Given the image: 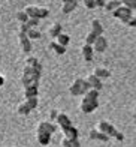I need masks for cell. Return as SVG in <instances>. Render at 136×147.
Segmentation results:
<instances>
[{"mask_svg": "<svg viewBox=\"0 0 136 147\" xmlns=\"http://www.w3.org/2000/svg\"><path fill=\"white\" fill-rule=\"evenodd\" d=\"M17 20L19 21V24H25V23L30 20V17L27 15L25 11H18V12H17Z\"/></svg>", "mask_w": 136, "mask_h": 147, "instance_id": "obj_27", "label": "cell"}, {"mask_svg": "<svg viewBox=\"0 0 136 147\" xmlns=\"http://www.w3.org/2000/svg\"><path fill=\"white\" fill-rule=\"evenodd\" d=\"M76 6H78L76 0H72V2L63 3L62 5V12H63V14H70V12H73L75 9H76Z\"/></svg>", "mask_w": 136, "mask_h": 147, "instance_id": "obj_18", "label": "cell"}, {"mask_svg": "<svg viewBox=\"0 0 136 147\" xmlns=\"http://www.w3.org/2000/svg\"><path fill=\"white\" fill-rule=\"evenodd\" d=\"M40 74H42V69L24 66L23 75H21V84H23V87L24 89H30V87H38L39 89Z\"/></svg>", "mask_w": 136, "mask_h": 147, "instance_id": "obj_1", "label": "cell"}, {"mask_svg": "<svg viewBox=\"0 0 136 147\" xmlns=\"http://www.w3.org/2000/svg\"><path fill=\"white\" fill-rule=\"evenodd\" d=\"M127 26H130V27H136V17H132L130 20H129Z\"/></svg>", "mask_w": 136, "mask_h": 147, "instance_id": "obj_37", "label": "cell"}, {"mask_svg": "<svg viewBox=\"0 0 136 147\" xmlns=\"http://www.w3.org/2000/svg\"><path fill=\"white\" fill-rule=\"evenodd\" d=\"M50 50H52L54 53H57L58 56H62V54H64V53H66V47L60 45L57 41H51L50 42Z\"/></svg>", "mask_w": 136, "mask_h": 147, "instance_id": "obj_19", "label": "cell"}, {"mask_svg": "<svg viewBox=\"0 0 136 147\" xmlns=\"http://www.w3.org/2000/svg\"><path fill=\"white\" fill-rule=\"evenodd\" d=\"M84 6L87 9H94L96 8V0H87V2H84Z\"/></svg>", "mask_w": 136, "mask_h": 147, "instance_id": "obj_33", "label": "cell"}, {"mask_svg": "<svg viewBox=\"0 0 136 147\" xmlns=\"http://www.w3.org/2000/svg\"><path fill=\"white\" fill-rule=\"evenodd\" d=\"M85 80L88 81V84H90V87H91V89H96V90H99V92H100V89L103 87V84H102V80H100L99 77H96L94 74L88 75Z\"/></svg>", "mask_w": 136, "mask_h": 147, "instance_id": "obj_13", "label": "cell"}, {"mask_svg": "<svg viewBox=\"0 0 136 147\" xmlns=\"http://www.w3.org/2000/svg\"><path fill=\"white\" fill-rule=\"evenodd\" d=\"M90 84H88V81L85 78H76L75 81L70 84L69 87V92L72 96H84L85 93L90 90Z\"/></svg>", "mask_w": 136, "mask_h": 147, "instance_id": "obj_3", "label": "cell"}, {"mask_svg": "<svg viewBox=\"0 0 136 147\" xmlns=\"http://www.w3.org/2000/svg\"><path fill=\"white\" fill-rule=\"evenodd\" d=\"M39 21H40V20H38V18H30V20H29V21H27L25 24L29 26L30 29H38V26H39Z\"/></svg>", "mask_w": 136, "mask_h": 147, "instance_id": "obj_32", "label": "cell"}, {"mask_svg": "<svg viewBox=\"0 0 136 147\" xmlns=\"http://www.w3.org/2000/svg\"><path fill=\"white\" fill-rule=\"evenodd\" d=\"M62 132H63L64 138H69V140H78V135H79V132H78V129L75 128V126H70V128H67V129H64Z\"/></svg>", "mask_w": 136, "mask_h": 147, "instance_id": "obj_17", "label": "cell"}, {"mask_svg": "<svg viewBox=\"0 0 136 147\" xmlns=\"http://www.w3.org/2000/svg\"><path fill=\"white\" fill-rule=\"evenodd\" d=\"M106 2L105 0H96V8H105Z\"/></svg>", "mask_w": 136, "mask_h": 147, "instance_id": "obj_36", "label": "cell"}, {"mask_svg": "<svg viewBox=\"0 0 136 147\" xmlns=\"http://www.w3.org/2000/svg\"><path fill=\"white\" fill-rule=\"evenodd\" d=\"M25 66H30V68H36V69H42V65H40V62L35 57V56H31V54H29L25 57Z\"/></svg>", "mask_w": 136, "mask_h": 147, "instance_id": "obj_16", "label": "cell"}, {"mask_svg": "<svg viewBox=\"0 0 136 147\" xmlns=\"http://www.w3.org/2000/svg\"><path fill=\"white\" fill-rule=\"evenodd\" d=\"M112 15L117 18V20H120V21H123L124 24H127L129 23V20H130L133 15H132V9L130 8H127V6H120L118 9H115L114 12H112Z\"/></svg>", "mask_w": 136, "mask_h": 147, "instance_id": "obj_6", "label": "cell"}, {"mask_svg": "<svg viewBox=\"0 0 136 147\" xmlns=\"http://www.w3.org/2000/svg\"><path fill=\"white\" fill-rule=\"evenodd\" d=\"M54 41H57L60 45H63V47H67L70 42V36L69 35H66V33H62V35H58Z\"/></svg>", "mask_w": 136, "mask_h": 147, "instance_id": "obj_25", "label": "cell"}, {"mask_svg": "<svg viewBox=\"0 0 136 147\" xmlns=\"http://www.w3.org/2000/svg\"><path fill=\"white\" fill-rule=\"evenodd\" d=\"M23 95H24V99H31V98H38V95H39V89H38V87H30V89H24Z\"/></svg>", "mask_w": 136, "mask_h": 147, "instance_id": "obj_22", "label": "cell"}, {"mask_svg": "<svg viewBox=\"0 0 136 147\" xmlns=\"http://www.w3.org/2000/svg\"><path fill=\"white\" fill-rule=\"evenodd\" d=\"M99 107V99H88L82 96V101L79 104V111L82 113H93Z\"/></svg>", "mask_w": 136, "mask_h": 147, "instance_id": "obj_7", "label": "cell"}, {"mask_svg": "<svg viewBox=\"0 0 136 147\" xmlns=\"http://www.w3.org/2000/svg\"><path fill=\"white\" fill-rule=\"evenodd\" d=\"M120 6H123V3H121L120 0H109V2H106L105 9H106V11H109V12H114L115 9H118Z\"/></svg>", "mask_w": 136, "mask_h": 147, "instance_id": "obj_23", "label": "cell"}, {"mask_svg": "<svg viewBox=\"0 0 136 147\" xmlns=\"http://www.w3.org/2000/svg\"><path fill=\"white\" fill-rule=\"evenodd\" d=\"M56 123L58 125L60 131H64V129H67V128H70V126H73L72 122H70V119L67 117L64 113H60L58 117H57V120H56Z\"/></svg>", "mask_w": 136, "mask_h": 147, "instance_id": "obj_10", "label": "cell"}, {"mask_svg": "<svg viewBox=\"0 0 136 147\" xmlns=\"http://www.w3.org/2000/svg\"><path fill=\"white\" fill-rule=\"evenodd\" d=\"M62 146H63V147H81V143H79V140L63 138V140H62Z\"/></svg>", "mask_w": 136, "mask_h": 147, "instance_id": "obj_26", "label": "cell"}, {"mask_svg": "<svg viewBox=\"0 0 136 147\" xmlns=\"http://www.w3.org/2000/svg\"><path fill=\"white\" fill-rule=\"evenodd\" d=\"M24 11L27 12V15H29L30 18H38V20L46 18V17L50 15V9H48V8H42V6H35V5L25 6Z\"/></svg>", "mask_w": 136, "mask_h": 147, "instance_id": "obj_4", "label": "cell"}, {"mask_svg": "<svg viewBox=\"0 0 136 147\" xmlns=\"http://www.w3.org/2000/svg\"><path fill=\"white\" fill-rule=\"evenodd\" d=\"M97 129L100 132L106 134L108 137H114L117 141H123V140H124L123 132H120L118 129H115L114 125H111L109 122H106V120H100V122L97 123Z\"/></svg>", "mask_w": 136, "mask_h": 147, "instance_id": "obj_2", "label": "cell"}, {"mask_svg": "<svg viewBox=\"0 0 136 147\" xmlns=\"http://www.w3.org/2000/svg\"><path fill=\"white\" fill-rule=\"evenodd\" d=\"M88 137L91 140H99V141H109V138H111V137H108L106 134L100 132L99 129H91L90 134H88Z\"/></svg>", "mask_w": 136, "mask_h": 147, "instance_id": "obj_14", "label": "cell"}, {"mask_svg": "<svg viewBox=\"0 0 136 147\" xmlns=\"http://www.w3.org/2000/svg\"><path fill=\"white\" fill-rule=\"evenodd\" d=\"M135 111H136V108H135Z\"/></svg>", "mask_w": 136, "mask_h": 147, "instance_id": "obj_41", "label": "cell"}, {"mask_svg": "<svg viewBox=\"0 0 136 147\" xmlns=\"http://www.w3.org/2000/svg\"><path fill=\"white\" fill-rule=\"evenodd\" d=\"M103 26H102V23L99 21V20H93L91 21V32H94L96 35H99V36H102L103 35Z\"/></svg>", "mask_w": 136, "mask_h": 147, "instance_id": "obj_21", "label": "cell"}, {"mask_svg": "<svg viewBox=\"0 0 136 147\" xmlns=\"http://www.w3.org/2000/svg\"><path fill=\"white\" fill-rule=\"evenodd\" d=\"M36 132H46V134H56L57 132V125H54L52 122H39Z\"/></svg>", "mask_w": 136, "mask_h": 147, "instance_id": "obj_9", "label": "cell"}, {"mask_svg": "<svg viewBox=\"0 0 136 147\" xmlns=\"http://www.w3.org/2000/svg\"><path fill=\"white\" fill-rule=\"evenodd\" d=\"M99 38V35H96L94 32H88V35L85 36V44H88V45H94V42H96V39Z\"/></svg>", "mask_w": 136, "mask_h": 147, "instance_id": "obj_28", "label": "cell"}, {"mask_svg": "<svg viewBox=\"0 0 136 147\" xmlns=\"http://www.w3.org/2000/svg\"><path fill=\"white\" fill-rule=\"evenodd\" d=\"M36 137H38V143L40 146H48L51 143V134H46V132H36Z\"/></svg>", "mask_w": 136, "mask_h": 147, "instance_id": "obj_15", "label": "cell"}, {"mask_svg": "<svg viewBox=\"0 0 136 147\" xmlns=\"http://www.w3.org/2000/svg\"><path fill=\"white\" fill-rule=\"evenodd\" d=\"M121 3H123L124 6H127V8H130L132 11L136 9V0H120Z\"/></svg>", "mask_w": 136, "mask_h": 147, "instance_id": "obj_31", "label": "cell"}, {"mask_svg": "<svg viewBox=\"0 0 136 147\" xmlns=\"http://www.w3.org/2000/svg\"><path fill=\"white\" fill-rule=\"evenodd\" d=\"M63 3H67V2H72V0H62Z\"/></svg>", "mask_w": 136, "mask_h": 147, "instance_id": "obj_39", "label": "cell"}, {"mask_svg": "<svg viewBox=\"0 0 136 147\" xmlns=\"http://www.w3.org/2000/svg\"><path fill=\"white\" fill-rule=\"evenodd\" d=\"M81 53H82V57L85 62H91L93 57H94V48L93 45H88V44H84L81 47Z\"/></svg>", "mask_w": 136, "mask_h": 147, "instance_id": "obj_11", "label": "cell"}, {"mask_svg": "<svg viewBox=\"0 0 136 147\" xmlns=\"http://www.w3.org/2000/svg\"><path fill=\"white\" fill-rule=\"evenodd\" d=\"M93 74H94L96 77H99L100 80H102V78H108V77H111V72L108 71L106 68H96Z\"/></svg>", "mask_w": 136, "mask_h": 147, "instance_id": "obj_24", "label": "cell"}, {"mask_svg": "<svg viewBox=\"0 0 136 147\" xmlns=\"http://www.w3.org/2000/svg\"><path fill=\"white\" fill-rule=\"evenodd\" d=\"M29 30H30V27L27 24H19V32L21 33H29Z\"/></svg>", "mask_w": 136, "mask_h": 147, "instance_id": "obj_35", "label": "cell"}, {"mask_svg": "<svg viewBox=\"0 0 136 147\" xmlns=\"http://www.w3.org/2000/svg\"><path fill=\"white\" fill-rule=\"evenodd\" d=\"M84 98H88V99H99V90H96V89H90L85 95H84Z\"/></svg>", "mask_w": 136, "mask_h": 147, "instance_id": "obj_30", "label": "cell"}, {"mask_svg": "<svg viewBox=\"0 0 136 147\" xmlns=\"http://www.w3.org/2000/svg\"><path fill=\"white\" fill-rule=\"evenodd\" d=\"M3 84H5V77H3V75H0V87H2Z\"/></svg>", "mask_w": 136, "mask_h": 147, "instance_id": "obj_38", "label": "cell"}, {"mask_svg": "<svg viewBox=\"0 0 136 147\" xmlns=\"http://www.w3.org/2000/svg\"><path fill=\"white\" fill-rule=\"evenodd\" d=\"M82 2H87V0H82Z\"/></svg>", "mask_w": 136, "mask_h": 147, "instance_id": "obj_40", "label": "cell"}, {"mask_svg": "<svg viewBox=\"0 0 136 147\" xmlns=\"http://www.w3.org/2000/svg\"><path fill=\"white\" fill-rule=\"evenodd\" d=\"M93 48H94V51H96V53H103V51L108 48V41H106V38H105L103 35L99 36V38L96 39V42H94Z\"/></svg>", "mask_w": 136, "mask_h": 147, "instance_id": "obj_12", "label": "cell"}, {"mask_svg": "<svg viewBox=\"0 0 136 147\" xmlns=\"http://www.w3.org/2000/svg\"><path fill=\"white\" fill-rule=\"evenodd\" d=\"M18 41H19V47H21L23 53H30L31 51V39L27 36V33H18Z\"/></svg>", "mask_w": 136, "mask_h": 147, "instance_id": "obj_8", "label": "cell"}, {"mask_svg": "<svg viewBox=\"0 0 136 147\" xmlns=\"http://www.w3.org/2000/svg\"><path fill=\"white\" fill-rule=\"evenodd\" d=\"M62 29H63V27H62V24H60V23L51 24V27H50V36L56 39L58 35H62Z\"/></svg>", "mask_w": 136, "mask_h": 147, "instance_id": "obj_20", "label": "cell"}, {"mask_svg": "<svg viewBox=\"0 0 136 147\" xmlns=\"http://www.w3.org/2000/svg\"><path fill=\"white\" fill-rule=\"evenodd\" d=\"M27 36H29L31 41H35V39H39V38H42V33H40L38 29H30L29 33H27Z\"/></svg>", "mask_w": 136, "mask_h": 147, "instance_id": "obj_29", "label": "cell"}, {"mask_svg": "<svg viewBox=\"0 0 136 147\" xmlns=\"http://www.w3.org/2000/svg\"><path fill=\"white\" fill-rule=\"evenodd\" d=\"M39 101L38 98H31V99H25V101H23L21 104H19L17 107V113L18 114H23V116H27L29 113H31L33 110L38 107Z\"/></svg>", "mask_w": 136, "mask_h": 147, "instance_id": "obj_5", "label": "cell"}, {"mask_svg": "<svg viewBox=\"0 0 136 147\" xmlns=\"http://www.w3.org/2000/svg\"><path fill=\"white\" fill-rule=\"evenodd\" d=\"M58 114H60V113H58L57 110H51V111H50V117H51V120H54V122L57 120Z\"/></svg>", "mask_w": 136, "mask_h": 147, "instance_id": "obj_34", "label": "cell"}]
</instances>
